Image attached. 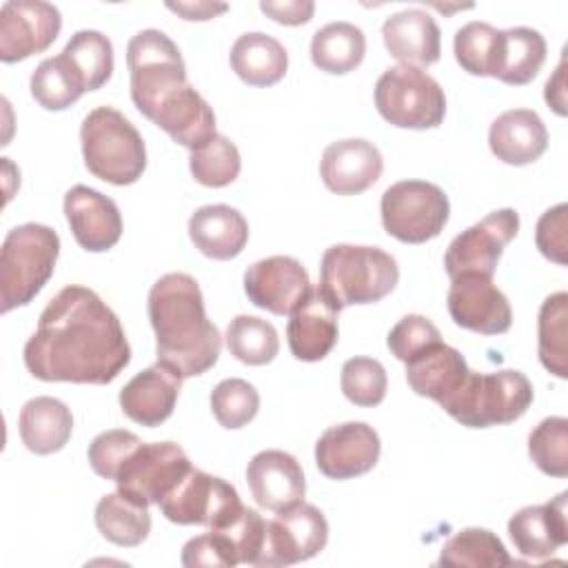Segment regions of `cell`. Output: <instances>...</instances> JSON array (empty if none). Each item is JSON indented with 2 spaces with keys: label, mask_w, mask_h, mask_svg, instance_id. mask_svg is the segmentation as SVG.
<instances>
[{
  "label": "cell",
  "mask_w": 568,
  "mask_h": 568,
  "mask_svg": "<svg viewBox=\"0 0 568 568\" xmlns=\"http://www.w3.org/2000/svg\"><path fill=\"white\" fill-rule=\"evenodd\" d=\"M22 355L36 379L100 386L126 368L131 346L106 302L87 286L69 284L40 313Z\"/></svg>",
  "instance_id": "cell-1"
},
{
  "label": "cell",
  "mask_w": 568,
  "mask_h": 568,
  "mask_svg": "<svg viewBox=\"0 0 568 568\" xmlns=\"http://www.w3.org/2000/svg\"><path fill=\"white\" fill-rule=\"evenodd\" d=\"M149 320L158 362L182 379L206 373L220 357L222 335L206 317L200 284L189 273H166L149 291Z\"/></svg>",
  "instance_id": "cell-2"
},
{
  "label": "cell",
  "mask_w": 568,
  "mask_h": 568,
  "mask_svg": "<svg viewBox=\"0 0 568 568\" xmlns=\"http://www.w3.org/2000/svg\"><path fill=\"white\" fill-rule=\"evenodd\" d=\"M399 282L395 257L377 246L333 244L320 264L322 295L337 308L373 304L386 297Z\"/></svg>",
  "instance_id": "cell-3"
},
{
  "label": "cell",
  "mask_w": 568,
  "mask_h": 568,
  "mask_svg": "<svg viewBox=\"0 0 568 568\" xmlns=\"http://www.w3.org/2000/svg\"><path fill=\"white\" fill-rule=\"evenodd\" d=\"M82 158L91 175L102 182L126 186L146 169V146L138 129L113 106L87 113L80 126Z\"/></svg>",
  "instance_id": "cell-4"
},
{
  "label": "cell",
  "mask_w": 568,
  "mask_h": 568,
  "mask_svg": "<svg viewBox=\"0 0 568 568\" xmlns=\"http://www.w3.org/2000/svg\"><path fill=\"white\" fill-rule=\"evenodd\" d=\"M60 237L51 226L27 222L11 229L0 251V311L27 306L53 275Z\"/></svg>",
  "instance_id": "cell-5"
},
{
  "label": "cell",
  "mask_w": 568,
  "mask_h": 568,
  "mask_svg": "<svg viewBox=\"0 0 568 568\" xmlns=\"http://www.w3.org/2000/svg\"><path fill=\"white\" fill-rule=\"evenodd\" d=\"M532 397V384L521 371H470L468 379L444 410L462 426L488 428L517 422L530 408Z\"/></svg>",
  "instance_id": "cell-6"
},
{
  "label": "cell",
  "mask_w": 568,
  "mask_h": 568,
  "mask_svg": "<svg viewBox=\"0 0 568 568\" xmlns=\"http://www.w3.org/2000/svg\"><path fill=\"white\" fill-rule=\"evenodd\" d=\"M126 67L131 100L144 118H151L166 95L189 84L178 44L160 29H142L129 40Z\"/></svg>",
  "instance_id": "cell-7"
},
{
  "label": "cell",
  "mask_w": 568,
  "mask_h": 568,
  "mask_svg": "<svg viewBox=\"0 0 568 568\" xmlns=\"http://www.w3.org/2000/svg\"><path fill=\"white\" fill-rule=\"evenodd\" d=\"M379 115L399 129H435L446 115V95L439 82L419 67L386 69L375 84Z\"/></svg>",
  "instance_id": "cell-8"
},
{
  "label": "cell",
  "mask_w": 568,
  "mask_h": 568,
  "mask_svg": "<svg viewBox=\"0 0 568 568\" xmlns=\"http://www.w3.org/2000/svg\"><path fill=\"white\" fill-rule=\"evenodd\" d=\"M382 224L404 244H424L437 237L450 213L448 195L426 180H402L382 193Z\"/></svg>",
  "instance_id": "cell-9"
},
{
  "label": "cell",
  "mask_w": 568,
  "mask_h": 568,
  "mask_svg": "<svg viewBox=\"0 0 568 568\" xmlns=\"http://www.w3.org/2000/svg\"><path fill=\"white\" fill-rule=\"evenodd\" d=\"M158 506L173 524H197L211 530L226 528L244 508L237 490L229 481L200 468H191Z\"/></svg>",
  "instance_id": "cell-10"
},
{
  "label": "cell",
  "mask_w": 568,
  "mask_h": 568,
  "mask_svg": "<svg viewBox=\"0 0 568 568\" xmlns=\"http://www.w3.org/2000/svg\"><path fill=\"white\" fill-rule=\"evenodd\" d=\"M191 459L175 442L140 444L115 475L118 493L151 506L160 504L191 470Z\"/></svg>",
  "instance_id": "cell-11"
},
{
  "label": "cell",
  "mask_w": 568,
  "mask_h": 568,
  "mask_svg": "<svg viewBox=\"0 0 568 568\" xmlns=\"http://www.w3.org/2000/svg\"><path fill=\"white\" fill-rule=\"evenodd\" d=\"M519 231V213L515 209H497L477 224L462 231L446 248L444 266L448 277L477 273L493 277L504 248Z\"/></svg>",
  "instance_id": "cell-12"
},
{
  "label": "cell",
  "mask_w": 568,
  "mask_h": 568,
  "mask_svg": "<svg viewBox=\"0 0 568 568\" xmlns=\"http://www.w3.org/2000/svg\"><path fill=\"white\" fill-rule=\"evenodd\" d=\"M328 541V521L324 513L306 501L280 510L266 521L264 548L257 566H291L306 561L324 550Z\"/></svg>",
  "instance_id": "cell-13"
},
{
  "label": "cell",
  "mask_w": 568,
  "mask_h": 568,
  "mask_svg": "<svg viewBox=\"0 0 568 568\" xmlns=\"http://www.w3.org/2000/svg\"><path fill=\"white\" fill-rule=\"evenodd\" d=\"M62 29L58 7L42 0H9L0 11V60L11 64L42 53Z\"/></svg>",
  "instance_id": "cell-14"
},
{
  "label": "cell",
  "mask_w": 568,
  "mask_h": 568,
  "mask_svg": "<svg viewBox=\"0 0 568 568\" xmlns=\"http://www.w3.org/2000/svg\"><path fill=\"white\" fill-rule=\"evenodd\" d=\"M446 304L453 322L473 333L501 335L513 324L508 297L486 275L464 273L453 277Z\"/></svg>",
  "instance_id": "cell-15"
},
{
  "label": "cell",
  "mask_w": 568,
  "mask_h": 568,
  "mask_svg": "<svg viewBox=\"0 0 568 568\" xmlns=\"http://www.w3.org/2000/svg\"><path fill=\"white\" fill-rule=\"evenodd\" d=\"M382 453L379 435L366 422L326 428L315 444V464L328 479H353L375 468Z\"/></svg>",
  "instance_id": "cell-16"
},
{
  "label": "cell",
  "mask_w": 568,
  "mask_h": 568,
  "mask_svg": "<svg viewBox=\"0 0 568 568\" xmlns=\"http://www.w3.org/2000/svg\"><path fill=\"white\" fill-rule=\"evenodd\" d=\"M311 280L300 260L291 255H271L251 264L244 273V293L257 306L273 315H291L308 295Z\"/></svg>",
  "instance_id": "cell-17"
},
{
  "label": "cell",
  "mask_w": 568,
  "mask_h": 568,
  "mask_svg": "<svg viewBox=\"0 0 568 568\" xmlns=\"http://www.w3.org/2000/svg\"><path fill=\"white\" fill-rule=\"evenodd\" d=\"M64 215L75 242L89 253L113 248L122 235L118 204L91 186L75 184L64 193Z\"/></svg>",
  "instance_id": "cell-18"
},
{
  "label": "cell",
  "mask_w": 568,
  "mask_h": 568,
  "mask_svg": "<svg viewBox=\"0 0 568 568\" xmlns=\"http://www.w3.org/2000/svg\"><path fill=\"white\" fill-rule=\"evenodd\" d=\"M384 171L379 149L364 138L331 142L320 160V175L328 191L337 195H357L371 189Z\"/></svg>",
  "instance_id": "cell-19"
},
{
  "label": "cell",
  "mask_w": 568,
  "mask_h": 568,
  "mask_svg": "<svg viewBox=\"0 0 568 568\" xmlns=\"http://www.w3.org/2000/svg\"><path fill=\"white\" fill-rule=\"evenodd\" d=\"M246 481L257 506L280 513L304 501L306 479L300 462L284 450L257 453L246 466Z\"/></svg>",
  "instance_id": "cell-20"
},
{
  "label": "cell",
  "mask_w": 568,
  "mask_h": 568,
  "mask_svg": "<svg viewBox=\"0 0 568 568\" xmlns=\"http://www.w3.org/2000/svg\"><path fill=\"white\" fill-rule=\"evenodd\" d=\"M568 493L546 504L524 506L508 521V535L521 557L541 561L568 541Z\"/></svg>",
  "instance_id": "cell-21"
},
{
  "label": "cell",
  "mask_w": 568,
  "mask_h": 568,
  "mask_svg": "<svg viewBox=\"0 0 568 568\" xmlns=\"http://www.w3.org/2000/svg\"><path fill=\"white\" fill-rule=\"evenodd\" d=\"M180 386L182 377L155 362L124 384L120 390V408L131 422L155 428L173 415Z\"/></svg>",
  "instance_id": "cell-22"
},
{
  "label": "cell",
  "mask_w": 568,
  "mask_h": 568,
  "mask_svg": "<svg viewBox=\"0 0 568 568\" xmlns=\"http://www.w3.org/2000/svg\"><path fill=\"white\" fill-rule=\"evenodd\" d=\"M337 315L339 311L322 295V291L311 286L308 295L291 313L286 324L288 348L295 359L320 362L337 344Z\"/></svg>",
  "instance_id": "cell-23"
},
{
  "label": "cell",
  "mask_w": 568,
  "mask_h": 568,
  "mask_svg": "<svg viewBox=\"0 0 568 568\" xmlns=\"http://www.w3.org/2000/svg\"><path fill=\"white\" fill-rule=\"evenodd\" d=\"M404 364L410 390L437 402L442 408L459 393L470 375L464 355L442 339Z\"/></svg>",
  "instance_id": "cell-24"
},
{
  "label": "cell",
  "mask_w": 568,
  "mask_h": 568,
  "mask_svg": "<svg viewBox=\"0 0 568 568\" xmlns=\"http://www.w3.org/2000/svg\"><path fill=\"white\" fill-rule=\"evenodd\" d=\"M149 120L189 151L202 149L215 138L213 109L191 84H184L166 95Z\"/></svg>",
  "instance_id": "cell-25"
},
{
  "label": "cell",
  "mask_w": 568,
  "mask_h": 568,
  "mask_svg": "<svg viewBox=\"0 0 568 568\" xmlns=\"http://www.w3.org/2000/svg\"><path fill=\"white\" fill-rule=\"evenodd\" d=\"M386 51L410 67H428L439 60L442 33L435 18L422 9H404L382 24Z\"/></svg>",
  "instance_id": "cell-26"
},
{
  "label": "cell",
  "mask_w": 568,
  "mask_h": 568,
  "mask_svg": "<svg viewBox=\"0 0 568 568\" xmlns=\"http://www.w3.org/2000/svg\"><path fill=\"white\" fill-rule=\"evenodd\" d=\"M488 144L504 164L524 166L541 158L548 146V131L532 109H510L493 120Z\"/></svg>",
  "instance_id": "cell-27"
},
{
  "label": "cell",
  "mask_w": 568,
  "mask_h": 568,
  "mask_svg": "<svg viewBox=\"0 0 568 568\" xmlns=\"http://www.w3.org/2000/svg\"><path fill=\"white\" fill-rule=\"evenodd\" d=\"M189 237L202 255L233 260L248 242V222L229 204H206L189 217Z\"/></svg>",
  "instance_id": "cell-28"
},
{
  "label": "cell",
  "mask_w": 568,
  "mask_h": 568,
  "mask_svg": "<svg viewBox=\"0 0 568 568\" xmlns=\"http://www.w3.org/2000/svg\"><path fill=\"white\" fill-rule=\"evenodd\" d=\"M22 444L36 455H51L67 446L73 433L69 406L55 397L40 395L29 399L18 415Z\"/></svg>",
  "instance_id": "cell-29"
},
{
  "label": "cell",
  "mask_w": 568,
  "mask_h": 568,
  "mask_svg": "<svg viewBox=\"0 0 568 568\" xmlns=\"http://www.w3.org/2000/svg\"><path fill=\"white\" fill-rule=\"evenodd\" d=\"M231 69L251 87H271L286 75L288 53L282 42L262 31L242 33L231 47Z\"/></svg>",
  "instance_id": "cell-30"
},
{
  "label": "cell",
  "mask_w": 568,
  "mask_h": 568,
  "mask_svg": "<svg viewBox=\"0 0 568 568\" xmlns=\"http://www.w3.org/2000/svg\"><path fill=\"white\" fill-rule=\"evenodd\" d=\"M546 60V40L537 29L513 27L501 31L493 78L504 84H528Z\"/></svg>",
  "instance_id": "cell-31"
},
{
  "label": "cell",
  "mask_w": 568,
  "mask_h": 568,
  "mask_svg": "<svg viewBox=\"0 0 568 568\" xmlns=\"http://www.w3.org/2000/svg\"><path fill=\"white\" fill-rule=\"evenodd\" d=\"M366 53V36L351 22H328L313 33L311 60L320 71L344 75L357 69Z\"/></svg>",
  "instance_id": "cell-32"
},
{
  "label": "cell",
  "mask_w": 568,
  "mask_h": 568,
  "mask_svg": "<svg viewBox=\"0 0 568 568\" xmlns=\"http://www.w3.org/2000/svg\"><path fill=\"white\" fill-rule=\"evenodd\" d=\"M95 526L106 541L133 548L149 537L151 513L149 506L138 504L122 493H109L95 506Z\"/></svg>",
  "instance_id": "cell-33"
},
{
  "label": "cell",
  "mask_w": 568,
  "mask_h": 568,
  "mask_svg": "<svg viewBox=\"0 0 568 568\" xmlns=\"http://www.w3.org/2000/svg\"><path fill=\"white\" fill-rule=\"evenodd\" d=\"M62 55L78 75L84 93L104 87L113 73V44L100 31L82 29L73 33Z\"/></svg>",
  "instance_id": "cell-34"
},
{
  "label": "cell",
  "mask_w": 568,
  "mask_h": 568,
  "mask_svg": "<svg viewBox=\"0 0 568 568\" xmlns=\"http://www.w3.org/2000/svg\"><path fill=\"white\" fill-rule=\"evenodd\" d=\"M568 293L559 291L541 302L537 320V348L541 366L559 379L568 377Z\"/></svg>",
  "instance_id": "cell-35"
},
{
  "label": "cell",
  "mask_w": 568,
  "mask_h": 568,
  "mask_svg": "<svg viewBox=\"0 0 568 568\" xmlns=\"http://www.w3.org/2000/svg\"><path fill=\"white\" fill-rule=\"evenodd\" d=\"M437 564L450 568H501L510 566L513 559L495 532L486 528H464L444 544Z\"/></svg>",
  "instance_id": "cell-36"
},
{
  "label": "cell",
  "mask_w": 568,
  "mask_h": 568,
  "mask_svg": "<svg viewBox=\"0 0 568 568\" xmlns=\"http://www.w3.org/2000/svg\"><path fill=\"white\" fill-rule=\"evenodd\" d=\"M229 353L248 366H264L275 359L280 351V337L271 322L255 315H237L226 326Z\"/></svg>",
  "instance_id": "cell-37"
},
{
  "label": "cell",
  "mask_w": 568,
  "mask_h": 568,
  "mask_svg": "<svg viewBox=\"0 0 568 568\" xmlns=\"http://www.w3.org/2000/svg\"><path fill=\"white\" fill-rule=\"evenodd\" d=\"M84 89L64 55L42 60L31 73V95L47 111H62L82 98Z\"/></svg>",
  "instance_id": "cell-38"
},
{
  "label": "cell",
  "mask_w": 568,
  "mask_h": 568,
  "mask_svg": "<svg viewBox=\"0 0 568 568\" xmlns=\"http://www.w3.org/2000/svg\"><path fill=\"white\" fill-rule=\"evenodd\" d=\"M501 40V29H495L488 22L473 20L457 29L453 51L457 64L470 75H490L495 71L497 49Z\"/></svg>",
  "instance_id": "cell-39"
},
{
  "label": "cell",
  "mask_w": 568,
  "mask_h": 568,
  "mask_svg": "<svg viewBox=\"0 0 568 568\" xmlns=\"http://www.w3.org/2000/svg\"><path fill=\"white\" fill-rule=\"evenodd\" d=\"M189 169L195 182L209 189H222L235 182L242 169V158L237 146L226 138L215 133L211 142H206L202 149L191 151Z\"/></svg>",
  "instance_id": "cell-40"
},
{
  "label": "cell",
  "mask_w": 568,
  "mask_h": 568,
  "mask_svg": "<svg viewBox=\"0 0 568 568\" xmlns=\"http://www.w3.org/2000/svg\"><path fill=\"white\" fill-rule=\"evenodd\" d=\"M532 464L550 477L568 475V419L552 415L541 419L528 435Z\"/></svg>",
  "instance_id": "cell-41"
},
{
  "label": "cell",
  "mask_w": 568,
  "mask_h": 568,
  "mask_svg": "<svg viewBox=\"0 0 568 568\" xmlns=\"http://www.w3.org/2000/svg\"><path fill=\"white\" fill-rule=\"evenodd\" d=\"M211 410L220 426L235 430L246 426L260 410V393L240 377L222 379L211 390Z\"/></svg>",
  "instance_id": "cell-42"
},
{
  "label": "cell",
  "mask_w": 568,
  "mask_h": 568,
  "mask_svg": "<svg viewBox=\"0 0 568 568\" xmlns=\"http://www.w3.org/2000/svg\"><path fill=\"white\" fill-rule=\"evenodd\" d=\"M339 386L351 404L371 408L386 397L388 377L382 362L373 357H351L342 366Z\"/></svg>",
  "instance_id": "cell-43"
},
{
  "label": "cell",
  "mask_w": 568,
  "mask_h": 568,
  "mask_svg": "<svg viewBox=\"0 0 568 568\" xmlns=\"http://www.w3.org/2000/svg\"><path fill=\"white\" fill-rule=\"evenodd\" d=\"M142 444V439L124 428L104 430L93 437L89 444V464L95 475L104 479H115L120 466L126 462V457Z\"/></svg>",
  "instance_id": "cell-44"
},
{
  "label": "cell",
  "mask_w": 568,
  "mask_h": 568,
  "mask_svg": "<svg viewBox=\"0 0 568 568\" xmlns=\"http://www.w3.org/2000/svg\"><path fill=\"white\" fill-rule=\"evenodd\" d=\"M439 339H442V333L428 317L410 313V315H404L388 331L386 344H388V351L399 362H408L410 357H415L417 353H422L424 348H428L430 344H435Z\"/></svg>",
  "instance_id": "cell-45"
},
{
  "label": "cell",
  "mask_w": 568,
  "mask_h": 568,
  "mask_svg": "<svg viewBox=\"0 0 568 568\" xmlns=\"http://www.w3.org/2000/svg\"><path fill=\"white\" fill-rule=\"evenodd\" d=\"M182 566L195 568V566H222L233 568L240 564L235 546L222 530H209L204 535H197L189 539L182 548Z\"/></svg>",
  "instance_id": "cell-46"
},
{
  "label": "cell",
  "mask_w": 568,
  "mask_h": 568,
  "mask_svg": "<svg viewBox=\"0 0 568 568\" xmlns=\"http://www.w3.org/2000/svg\"><path fill=\"white\" fill-rule=\"evenodd\" d=\"M222 532L235 546L240 564L257 566L264 548V535H266V521L257 510L244 506L237 519L231 521L226 528H222Z\"/></svg>",
  "instance_id": "cell-47"
},
{
  "label": "cell",
  "mask_w": 568,
  "mask_h": 568,
  "mask_svg": "<svg viewBox=\"0 0 568 568\" xmlns=\"http://www.w3.org/2000/svg\"><path fill=\"white\" fill-rule=\"evenodd\" d=\"M535 244L544 257H548L555 264L568 262V204L561 202L552 209H548L539 220L535 229Z\"/></svg>",
  "instance_id": "cell-48"
},
{
  "label": "cell",
  "mask_w": 568,
  "mask_h": 568,
  "mask_svg": "<svg viewBox=\"0 0 568 568\" xmlns=\"http://www.w3.org/2000/svg\"><path fill=\"white\" fill-rule=\"evenodd\" d=\"M260 9L280 24L297 27L313 18L315 4L311 0H262Z\"/></svg>",
  "instance_id": "cell-49"
},
{
  "label": "cell",
  "mask_w": 568,
  "mask_h": 568,
  "mask_svg": "<svg viewBox=\"0 0 568 568\" xmlns=\"http://www.w3.org/2000/svg\"><path fill=\"white\" fill-rule=\"evenodd\" d=\"M171 11L182 16L184 20H211L220 13H224L229 7L222 2H166Z\"/></svg>",
  "instance_id": "cell-50"
},
{
  "label": "cell",
  "mask_w": 568,
  "mask_h": 568,
  "mask_svg": "<svg viewBox=\"0 0 568 568\" xmlns=\"http://www.w3.org/2000/svg\"><path fill=\"white\" fill-rule=\"evenodd\" d=\"M564 75H566V60L561 58L555 75L548 78L546 91H544L548 106H552V111L557 115H566V80H564Z\"/></svg>",
  "instance_id": "cell-51"
}]
</instances>
